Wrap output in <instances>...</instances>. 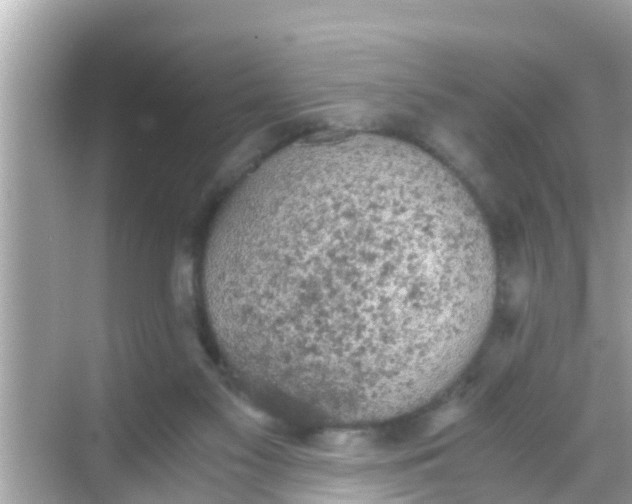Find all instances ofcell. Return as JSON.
I'll list each match as a JSON object with an SVG mask.
<instances>
[{
    "instance_id": "cell-1",
    "label": "cell",
    "mask_w": 632,
    "mask_h": 504,
    "mask_svg": "<svg viewBox=\"0 0 632 504\" xmlns=\"http://www.w3.org/2000/svg\"><path fill=\"white\" fill-rule=\"evenodd\" d=\"M232 365L278 408L380 423L443 389L492 314L496 256L438 159L379 134L311 138L240 185L204 255Z\"/></svg>"
}]
</instances>
